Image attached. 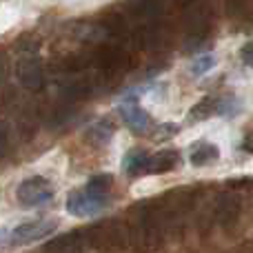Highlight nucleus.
Masks as SVG:
<instances>
[{
	"label": "nucleus",
	"mask_w": 253,
	"mask_h": 253,
	"mask_svg": "<svg viewBox=\"0 0 253 253\" xmlns=\"http://www.w3.org/2000/svg\"><path fill=\"white\" fill-rule=\"evenodd\" d=\"M118 109H120V116H123V120L131 131H135V133L149 131V126H151V116L142 109V105H140V100L135 96H126L125 100L120 102Z\"/></svg>",
	"instance_id": "4"
},
{
	"label": "nucleus",
	"mask_w": 253,
	"mask_h": 253,
	"mask_svg": "<svg viewBox=\"0 0 253 253\" xmlns=\"http://www.w3.org/2000/svg\"><path fill=\"white\" fill-rule=\"evenodd\" d=\"M149 160H151V156L147 151L133 149V151H129L125 156L123 167L129 175H142V173H149Z\"/></svg>",
	"instance_id": "6"
},
{
	"label": "nucleus",
	"mask_w": 253,
	"mask_h": 253,
	"mask_svg": "<svg viewBox=\"0 0 253 253\" xmlns=\"http://www.w3.org/2000/svg\"><path fill=\"white\" fill-rule=\"evenodd\" d=\"M213 114H220V102L211 100V98H205V100H200L191 109V114H189V123L205 120V118H209V116H213Z\"/></svg>",
	"instance_id": "9"
},
{
	"label": "nucleus",
	"mask_w": 253,
	"mask_h": 253,
	"mask_svg": "<svg viewBox=\"0 0 253 253\" xmlns=\"http://www.w3.org/2000/svg\"><path fill=\"white\" fill-rule=\"evenodd\" d=\"M58 222L49 218H38V220H29V222H22L18 227H13L11 236H9V242L16 247H25L31 245L36 240H44L49 238L53 231H56Z\"/></svg>",
	"instance_id": "2"
},
{
	"label": "nucleus",
	"mask_w": 253,
	"mask_h": 253,
	"mask_svg": "<svg viewBox=\"0 0 253 253\" xmlns=\"http://www.w3.org/2000/svg\"><path fill=\"white\" fill-rule=\"evenodd\" d=\"M213 67H215V58L213 56H198L196 60L191 62V76L200 78V76L209 74Z\"/></svg>",
	"instance_id": "11"
},
{
	"label": "nucleus",
	"mask_w": 253,
	"mask_h": 253,
	"mask_svg": "<svg viewBox=\"0 0 253 253\" xmlns=\"http://www.w3.org/2000/svg\"><path fill=\"white\" fill-rule=\"evenodd\" d=\"M220 158V149L213 142H198L189 151V160L193 167H207L211 162H215Z\"/></svg>",
	"instance_id": "5"
},
{
	"label": "nucleus",
	"mask_w": 253,
	"mask_h": 253,
	"mask_svg": "<svg viewBox=\"0 0 253 253\" xmlns=\"http://www.w3.org/2000/svg\"><path fill=\"white\" fill-rule=\"evenodd\" d=\"M107 200H100V198L89 196L84 189H78V191H71L69 198H67V211L76 218H91V215L100 213L105 209Z\"/></svg>",
	"instance_id": "3"
},
{
	"label": "nucleus",
	"mask_w": 253,
	"mask_h": 253,
	"mask_svg": "<svg viewBox=\"0 0 253 253\" xmlns=\"http://www.w3.org/2000/svg\"><path fill=\"white\" fill-rule=\"evenodd\" d=\"M175 165H178V151L165 149V151H158L151 156V160H149V173H167V171L175 169Z\"/></svg>",
	"instance_id": "7"
},
{
	"label": "nucleus",
	"mask_w": 253,
	"mask_h": 253,
	"mask_svg": "<svg viewBox=\"0 0 253 253\" xmlns=\"http://www.w3.org/2000/svg\"><path fill=\"white\" fill-rule=\"evenodd\" d=\"M111 184H114V178H111L109 173H96V175H91V178L87 180V187H84V191H87L89 196H93V198L107 200Z\"/></svg>",
	"instance_id": "8"
},
{
	"label": "nucleus",
	"mask_w": 253,
	"mask_h": 253,
	"mask_svg": "<svg viewBox=\"0 0 253 253\" xmlns=\"http://www.w3.org/2000/svg\"><path fill=\"white\" fill-rule=\"evenodd\" d=\"M178 131V126H173V125H160V129L156 131V140H167V138H171V135Z\"/></svg>",
	"instance_id": "13"
},
{
	"label": "nucleus",
	"mask_w": 253,
	"mask_h": 253,
	"mask_svg": "<svg viewBox=\"0 0 253 253\" xmlns=\"http://www.w3.org/2000/svg\"><path fill=\"white\" fill-rule=\"evenodd\" d=\"M240 58H242V62H245L247 67H253V40H249V42L242 44Z\"/></svg>",
	"instance_id": "12"
},
{
	"label": "nucleus",
	"mask_w": 253,
	"mask_h": 253,
	"mask_svg": "<svg viewBox=\"0 0 253 253\" xmlns=\"http://www.w3.org/2000/svg\"><path fill=\"white\" fill-rule=\"evenodd\" d=\"M18 78H20V83L25 84V87H38L40 84L38 65H34V62H25V65H20V69H18Z\"/></svg>",
	"instance_id": "10"
},
{
	"label": "nucleus",
	"mask_w": 253,
	"mask_h": 253,
	"mask_svg": "<svg viewBox=\"0 0 253 253\" xmlns=\"http://www.w3.org/2000/svg\"><path fill=\"white\" fill-rule=\"evenodd\" d=\"M242 149L253 156V131H249V133L245 135V140H242Z\"/></svg>",
	"instance_id": "14"
},
{
	"label": "nucleus",
	"mask_w": 253,
	"mask_h": 253,
	"mask_svg": "<svg viewBox=\"0 0 253 253\" xmlns=\"http://www.w3.org/2000/svg\"><path fill=\"white\" fill-rule=\"evenodd\" d=\"M56 196V189L42 175H31V178L22 180L16 189V198L22 207H40L49 202Z\"/></svg>",
	"instance_id": "1"
}]
</instances>
